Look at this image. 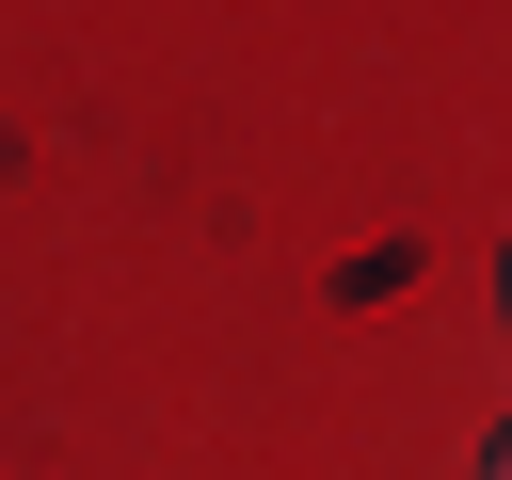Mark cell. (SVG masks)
<instances>
[{
	"mask_svg": "<svg viewBox=\"0 0 512 480\" xmlns=\"http://www.w3.org/2000/svg\"><path fill=\"white\" fill-rule=\"evenodd\" d=\"M480 480H512V432H496V464H480Z\"/></svg>",
	"mask_w": 512,
	"mask_h": 480,
	"instance_id": "6da1fadb",
	"label": "cell"
},
{
	"mask_svg": "<svg viewBox=\"0 0 512 480\" xmlns=\"http://www.w3.org/2000/svg\"><path fill=\"white\" fill-rule=\"evenodd\" d=\"M496 304H512V256H496Z\"/></svg>",
	"mask_w": 512,
	"mask_h": 480,
	"instance_id": "7a4b0ae2",
	"label": "cell"
}]
</instances>
